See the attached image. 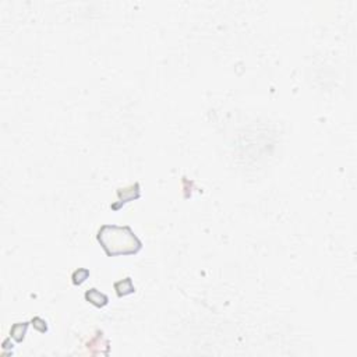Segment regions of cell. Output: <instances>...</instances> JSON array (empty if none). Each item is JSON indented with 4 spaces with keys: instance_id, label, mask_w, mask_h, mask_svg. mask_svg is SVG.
Returning a JSON list of instances; mask_svg holds the SVG:
<instances>
[{
    "instance_id": "1",
    "label": "cell",
    "mask_w": 357,
    "mask_h": 357,
    "mask_svg": "<svg viewBox=\"0 0 357 357\" xmlns=\"http://www.w3.org/2000/svg\"><path fill=\"white\" fill-rule=\"evenodd\" d=\"M97 240L108 257L134 255L142 248V241L134 235L130 226L104 225L97 233Z\"/></svg>"
},
{
    "instance_id": "2",
    "label": "cell",
    "mask_w": 357,
    "mask_h": 357,
    "mask_svg": "<svg viewBox=\"0 0 357 357\" xmlns=\"http://www.w3.org/2000/svg\"><path fill=\"white\" fill-rule=\"evenodd\" d=\"M140 197H141L140 183H134V184L128 186V187L118 190V198H119V201L112 204L111 208H112L113 211H119L123 205H126L127 203L134 201V200H138Z\"/></svg>"
},
{
    "instance_id": "3",
    "label": "cell",
    "mask_w": 357,
    "mask_h": 357,
    "mask_svg": "<svg viewBox=\"0 0 357 357\" xmlns=\"http://www.w3.org/2000/svg\"><path fill=\"white\" fill-rule=\"evenodd\" d=\"M84 296H85V300L88 301V303H91L92 306H95V307L98 308L105 307V306H108V303H109V297H108L105 293L99 292L98 289H95V287H92L90 290H87Z\"/></svg>"
},
{
    "instance_id": "4",
    "label": "cell",
    "mask_w": 357,
    "mask_h": 357,
    "mask_svg": "<svg viewBox=\"0 0 357 357\" xmlns=\"http://www.w3.org/2000/svg\"><path fill=\"white\" fill-rule=\"evenodd\" d=\"M115 290H116V294L119 297H124V296H128V294L135 293V287L133 285V280L130 276H127L124 279L119 280L115 283Z\"/></svg>"
},
{
    "instance_id": "5",
    "label": "cell",
    "mask_w": 357,
    "mask_h": 357,
    "mask_svg": "<svg viewBox=\"0 0 357 357\" xmlns=\"http://www.w3.org/2000/svg\"><path fill=\"white\" fill-rule=\"evenodd\" d=\"M31 322H17L10 329V338L14 339L17 343H21L25 339L27 335V329H28Z\"/></svg>"
},
{
    "instance_id": "6",
    "label": "cell",
    "mask_w": 357,
    "mask_h": 357,
    "mask_svg": "<svg viewBox=\"0 0 357 357\" xmlns=\"http://www.w3.org/2000/svg\"><path fill=\"white\" fill-rule=\"evenodd\" d=\"M88 278H90V271H88L87 268H78V269H76V271L73 272V275H71V282H73V285L80 286V285H83Z\"/></svg>"
},
{
    "instance_id": "7",
    "label": "cell",
    "mask_w": 357,
    "mask_h": 357,
    "mask_svg": "<svg viewBox=\"0 0 357 357\" xmlns=\"http://www.w3.org/2000/svg\"><path fill=\"white\" fill-rule=\"evenodd\" d=\"M31 325L34 327V328L38 331V332H41V334H46L48 332V324L46 321L41 318V317H34L32 320H31Z\"/></svg>"
}]
</instances>
